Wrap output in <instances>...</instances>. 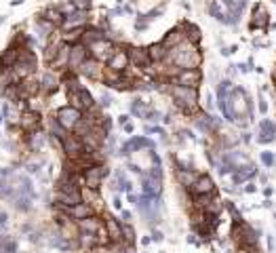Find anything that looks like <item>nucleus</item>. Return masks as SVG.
<instances>
[{
	"label": "nucleus",
	"instance_id": "1",
	"mask_svg": "<svg viewBox=\"0 0 276 253\" xmlns=\"http://www.w3.org/2000/svg\"><path fill=\"white\" fill-rule=\"evenodd\" d=\"M162 64L167 66H175L177 70H194V68H202L204 64V53L200 47H194L190 45L188 40H184L179 47L171 49L167 53V57H164Z\"/></svg>",
	"mask_w": 276,
	"mask_h": 253
},
{
	"label": "nucleus",
	"instance_id": "2",
	"mask_svg": "<svg viewBox=\"0 0 276 253\" xmlns=\"http://www.w3.org/2000/svg\"><path fill=\"white\" fill-rule=\"evenodd\" d=\"M82 177H85V186L82 188H93V190H101L104 181L112 177V167H108L106 163L101 165H91L82 171Z\"/></svg>",
	"mask_w": 276,
	"mask_h": 253
},
{
	"label": "nucleus",
	"instance_id": "3",
	"mask_svg": "<svg viewBox=\"0 0 276 253\" xmlns=\"http://www.w3.org/2000/svg\"><path fill=\"white\" fill-rule=\"evenodd\" d=\"M116 42H112L108 36L106 38H99V40H95V42H91V45L87 47L89 49V57H93V59H97V61H101L104 66L108 64V59L114 55V51H116Z\"/></svg>",
	"mask_w": 276,
	"mask_h": 253
},
{
	"label": "nucleus",
	"instance_id": "4",
	"mask_svg": "<svg viewBox=\"0 0 276 253\" xmlns=\"http://www.w3.org/2000/svg\"><path fill=\"white\" fill-rule=\"evenodd\" d=\"M53 116L57 118V122L63 126L67 133H72L76 129V124L80 122V118H82V112L76 110V108H72L70 104H65V106H59L57 110H55Z\"/></svg>",
	"mask_w": 276,
	"mask_h": 253
},
{
	"label": "nucleus",
	"instance_id": "5",
	"mask_svg": "<svg viewBox=\"0 0 276 253\" xmlns=\"http://www.w3.org/2000/svg\"><path fill=\"white\" fill-rule=\"evenodd\" d=\"M76 74L80 78H87L91 82H104V74H106V66L93 57H87L82 61V66L76 70Z\"/></svg>",
	"mask_w": 276,
	"mask_h": 253
},
{
	"label": "nucleus",
	"instance_id": "6",
	"mask_svg": "<svg viewBox=\"0 0 276 253\" xmlns=\"http://www.w3.org/2000/svg\"><path fill=\"white\" fill-rule=\"evenodd\" d=\"M65 95H67V104H70L72 108H76V110H80L82 114L89 112L91 108H95V97H93V93L87 87H80V89L70 91Z\"/></svg>",
	"mask_w": 276,
	"mask_h": 253
},
{
	"label": "nucleus",
	"instance_id": "7",
	"mask_svg": "<svg viewBox=\"0 0 276 253\" xmlns=\"http://www.w3.org/2000/svg\"><path fill=\"white\" fill-rule=\"evenodd\" d=\"M270 13L266 9V5L257 3L251 11V17H249V30L251 32H259V34H266L268 27H270Z\"/></svg>",
	"mask_w": 276,
	"mask_h": 253
},
{
	"label": "nucleus",
	"instance_id": "8",
	"mask_svg": "<svg viewBox=\"0 0 276 253\" xmlns=\"http://www.w3.org/2000/svg\"><path fill=\"white\" fill-rule=\"evenodd\" d=\"M204 80V72L202 68H194V70H179L177 76L173 78L175 84H182V87H190V89H200Z\"/></svg>",
	"mask_w": 276,
	"mask_h": 253
},
{
	"label": "nucleus",
	"instance_id": "9",
	"mask_svg": "<svg viewBox=\"0 0 276 253\" xmlns=\"http://www.w3.org/2000/svg\"><path fill=\"white\" fill-rule=\"evenodd\" d=\"M38 82H40V95L47 97V100L61 89V78L57 72H53V70H45V72L38 76Z\"/></svg>",
	"mask_w": 276,
	"mask_h": 253
},
{
	"label": "nucleus",
	"instance_id": "10",
	"mask_svg": "<svg viewBox=\"0 0 276 253\" xmlns=\"http://www.w3.org/2000/svg\"><path fill=\"white\" fill-rule=\"evenodd\" d=\"M85 142H82V137H78L76 133H67L63 137V159L67 161H76L80 159L82 154H85Z\"/></svg>",
	"mask_w": 276,
	"mask_h": 253
},
{
	"label": "nucleus",
	"instance_id": "11",
	"mask_svg": "<svg viewBox=\"0 0 276 253\" xmlns=\"http://www.w3.org/2000/svg\"><path fill=\"white\" fill-rule=\"evenodd\" d=\"M106 70L108 72H116V74H122L129 70V53H127V45H118L114 55L108 59L106 64Z\"/></svg>",
	"mask_w": 276,
	"mask_h": 253
},
{
	"label": "nucleus",
	"instance_id": "12",
	"mask_svg": "<svg viewBox=\"0 0 276 253\" xmlns=\"http://www.w3.org/2000/svg\"><path fill=\"white\" fill-rule=\"evenodd\" d=\"M91 25V13L89 11H76L72 15L63 17L59 32H70V30H78V27H89Z\"/></svg>",
	"mask_w": 276,
	"mask_h": 253
},
{
	"label": "nucleus",
	"instance_id": "13",
	"mask_svg": "<svg viewBox=\"0 0 276 253\" xmlns=\"http://www.w3.org/2000/svg\"><path fill=\"white\" fill-rule=\"evenodd\" d=\"M162 179L152 177L150 173H142L140 175V194L148 196V199H156V196H162Z\"/></svg>",
	"mask_w": 276,
	"mask_h": 253
},
{
	"label": "nucleus",
	"instance_id": "14",
	"mask_svg": "<svg viewBox=\"0 0 276 253\" xmlns=\"http://www.w3.org/2000/svg\"><path fill=\"white\" fill-rule=\"evenodd\" d=\"M217 186H215V179L209 173H198V177L194 179V184L188 188L190 196H200V194H215Z\"/></svg>",
	"mask_w": 276,
	"mask_h": 253
},
{
	"label": "nucleus",
	"instance_id": "15",
	"mask_svg": "<svg viewBox=\"0 0 276 253\" xmlns=\"http://www.w3.org/2000/svg\"><path fill=\"white\" fill-rule=\"evenodd\" d=\"M255 142L266 146L276 142V122L272 118H261L257 122V135H255Z\"/></svg>",
	"mask_w": 276,
	"mask_h": 253
},
{
	"label": "nucleus",
	"instance_id": "16",
	"mask_svg": "<svg viewBox=\"0 0 276 253\" xmlns=\"http://www.w3.org/2000/svg\"><path fill=\"white\" fill-rule=\"evenodd\" d=\"M80 199H82V203H87L89 207H93V209H95V213L104 215V199H101V190L80 188Z\"/></svg>",
	"mask_w": 276,
	"mask_h": 253
},
{
	"label": "nucleus",
	"instance_id": "17",
	"mask_svg": "<svg viewBox=\"0 0 276 253\" xmlns=\"http://www.w3.org/2000/svg\"><path fill=\"white\" fill-rule=\"evenodd\" d=\"M104 226H106V232H108L110 241H120L122 238V224H120V219L116 215L104 211Z\"/></svg>",
	"mask_w": 276,
	"mask_h": 253
},
{
	"label": "nucleus",
	"instance_id": "18",
	"mask_svg": "<svg viewBox=\"0 0 276 253\" xmlns=\"http://www.w3.org/2000/svg\"><path fill=\"white\" fill-rule=\"evenodd\" d=\"M87 57H89V49L82 45V42H78V45H72V47H70V61H67V70L76 72V70L82 66V61H85Z\"/></svg>",
	"mask_w": 276,
	"mask_h": 253
},
{
	"label": "nucleus",
	"instance_id": "19",
	"mask_svg": "<svg viewBox=\"0 0 276 253\" xmlns=\"http://www.w3.org/2000/svg\"><path fill=\"white\" fill-rule=\"evenodd\" d=\"M186 40V36H184V30L179 27V23L175 25V27H171V30H167V34H164L162 38H160V45L167 49V51H171V49H175V47H179L182 42Z\"/></svg>",
	"mask_w": 276,
	"mask_h": 253
},
{
	"label": "nucleus",
	"instance_id": "20",
	"mask_svg": "<svg viewBox=\"0 0 276 253\" xmlns=\"http://www.w3.org/2000/svg\"><path fill=\"white\" fill-rule=\"evenodd\" d=\"M198 169H173V175H175V184L177 188H190L194 184V179L198 177Z\"/></svg>",
	"mask_w": 276,
	"mask_h": 253
},
{
	"label": "nucleus",
	"instance_id": "21",
	"mask_svg": "<svg viewBox=\"0 0 276 253\" xmlns=\"http://www.w3.org/2000/svg\"><path fill=\"white\" fill-rule=\"evenodd\" d=\"M179 27L184 30V36H186V40L190 42V45H194V47L202 45V32H200V27L196 23L184 19V21H179Z\"/></svg>",
	"mask_w": 276,
	"mask_h": 253
},
{
	"label": "nucleus",
	"instance_id": "22",
	"mask_svg": "<svg viewBox=\"0 0 276 253\" xmlns=\"http://www.w3.org/2000/svg\"><path fill=\"white\" fill-rule=\"evenodd\" d=\"M59 78H61V89H63L65 93H70V91H76V89H80V87H85V84L80 82V76H78L76 72H72V70H65V72H61Z\"/></svg>",
	"mask_w": 276,
	"mask_h": 253
},
{
	"label": "nucleus",
	"instance_id": "23",
	"mask_svg": "<svg viewBox=\"0 0 276 253\" xmlns=\"http://www.w3.org/2000/svg\"><path fill=\"white\" fill-rule=\"evenodd\" d=\"M43 19H47V21H51V23H55V25H61V21H63V15H61V11L57 9V5H49V7H45L43 11L38 13Z\"/></svg>",
	"mask_w": 276,
	"mask_h": 253
},
{
	"label": "nucleus",
	"instance_id": "24",
	"mask_svg": "<svg viewBox=\"0 0 276 253\" xmlns=\"http://www.w3.org/2000/svg\"><path fill=\"white\" fill-rule=\"evenodd\" d=\"M167 53H169V51L160 45V40H158V42H154V45H150V47H148V55H150V61H152V66H158V64H162V61H164V57H167Z\"/></svg>",
	"mask_w": 276,
	"mask_h": 253
},
{
	"label": "nucleus",
	"instance_id": "25",
	"mask_svg": "<svg viewBox=\"0 0 276 253\" xmlns=\"http://www.w3.org/2000/svg\"><path fill=\"white\" fill-rule=\"evenodd\" d=\"M99 38H106V32H101L97 25H89V27H85V34H82V45L89 47L91 42L99 40Z\"/></svg>",
	"mask_w": 276,
	"mask_h": 253
},
{
	"label": "nucleus",
	"instance_id": "26",
	"mask_svg": "<svg viewBox=\"0 0 276 253\" xmlns=\"http://www.w3.org/2000/svg\"><path fill=\"white\" fill-rule=\"evenodd\" d=\"M200 108H202V112H206V114H213V110L217 108V104H215V97H213L211 91L200 93Z\"/></svg>",
	"mask_w": 276,
	"mask_h": 253
},
{
	"label": "nucleus",
	"instance_id": "27",
	"mask_svg": "<svg viewBox=\"0 0 276 253\" xmlns=\"http://www.w3.org/2000/svg\"><path fill=\"white\" fill-rule=\"evenodd\" d=\"M259 163L266 169H274L276 167V152H270V150L259 152Z\"/></svg>",
	"mask_w": 276,
	"mask_h": 253
},
{
	"label": "nucleus",
	"instance_id": "28",
	"mask_svg": "<svg viewBox=\"0 0 276 253\" xmlns=\"http://www.w3.org/2000/svg\"><path fill=\"white\" fill-rule=\"evenodd\" d=\"M95 106H97L99 110H104V112H106L108 108H112V106H114V97L110 95L108 91H104V93L97 97V100H95Z\"/></svg>",
	"mask_w": 276,
	"mask_h": 253
},
{
	"label": "nucleus",
	"instance_id": "29",
	"mask_svg": "<svg viewBox=\"0 0 276 253\" xmlns=\"http://www.w3.org/2000/svg\"><path fill=\"white\" fill-rule=\"evenodd\" d=\"M268 108H270V106H268V100H266V93L259 91V93H257V112H259L261 116H266V114H268Z\"/></svg>",
	"mask_w": 276,
	"mask_h": 253
},
{
	"label": "nucleus",
	"instance_id": "30",
	"mask_svg": "<svg viewBox=\"0 0 276 253\" xmlns=\"http://www.w3.org/2000/svg\"><path fill=\"white\" fill-rule=\"evenodd\" d=\"M57 9L61 11L63 17H67V15H72V13H76V7L72 5V0H63V3L57 5Z\"/></svg>",
	"mask_w": 276,
	"mask_h": 253
},
{
	"label": "nucleus",
	"instance_id": "31",
	"mask_svg": "<svg viewBox=\"0 0 276 253\" xmlns=\"http://www.w3.org/2000/svg\"><path fill=\"white\" fill-rule=\"evenodd\" d=\"M72 5L76 7V11H89L93 9V0H72Z\"/></svg>",
	"mask_w": 276,
	"mask_h": 253
},
{
	"label": "nucleus",
	"instance_id": "32",
	"mask_svg": "<svg viewBox=\"0 0 276 253\" xmlns=\"http://www.w3.org/2000/svg\"><path fill=\"white\" fill-rule=\"evenodd\" d=\"M118 219H120V224H133V213L129 209H120L118 211Z\"/></svg>",
	"mask_w": 276,
	"mask_h": 253
},
{
	"label": "nucleus",
	"instance_id": "33",
	"mask_svg": "<svg viewBox=\"0 0 276 253\" xmlns=\"http://www.w3.org/2000/svg\"><path fill=\"white\" fill-rule=\"evenodd\" d=\"M150 238H152V243H162L164 241V232L160 228H150Z\"/></svg>",
	"mask_w": 276,
	"mask_h": 253
},
{
	"label": "nucleus",
	"instance_id": "34",
	"mask_svg": "<svg viewBox=\"0 0 276 253\" xmlns=\"http://www.w3.org/2000/svg\"><path fill=\"white\" fill-rule=\"evenodd\" d=\"M186 243H188V245H194V247H202V243H200V238H198L196 232H188Z\"/></svg>",
	"mask_w": 276,
	"mask_h": 253
},
{
	"label": "nucleus",
	"instance_id": "35",
	"mask_svg": "<svg viewBox=\"0 0 276 253\" xmlns=\"http://www.w3.org/2000/svg\"><path fill=\"white\" fill-rule=\"evenodd\" d=\"M257 192V184L251 179V181H247V184L243 186V194H255Z\"/></svg>",
	"mask_w": 276,
	"mask_h": 253
},
{
	"label": "nucleus",
	"instance_id": "36",
	"mask_svg": "<svg viewBox=\"0 0 276 253\" xmlns=\"http://www.w3.org/2000/svg\"><path fill=\"white\" fill-rule=\"evenodd\" d=\"M112 207H114L116 211L125 209V207H122V196H120V194H114V199H112Z\"/></svg>",
	"mask_w": 276,
	"mask_h": 253
},
{
	"label": "nucleus",
	"instance_id": "37",
	"mask_svg": "<svg viewBox=\"0 0 276 253\" xmlns=\"http://www.w3.org/2000/svg\"><path fill=\"white\" fill-rule=\"evenodd\" d=\"M120 129H122V133H127V135H133V133H135V124H133V122L129 120L127 124H122Z\"/></svg>",
	"mask_w": 276,
	"mask_h": 253
},
{
	"label": "nucleus",
	"instance_id": "38",
	"mask_svg": "<svg viewBox=\"0 0 276 253\" xmlns=\"http://www.w3.org/2000/svg\"><path fill=\"white\" fill-rule=\"evenodd\" d=\"M7 228H9V215L0 213V230H7Z\"/></svg>",
	"mask_w": 276,
	"mask_h": 253
},
{
	"label": "nucleus",
	"instance_id": "39",
	"mask_svg": "<svg viewBox=\"0 0 276 253\" xmlns=\"http://www.w3.org/2000/svg\"><path fill=\"white\" fill-rule=\"evenodd\" d=\"M266 243H268V251H274V247H276V238H274V234H268V236H266Z\"/></svg>",
	"mask_w": 276,
	"mask_h": 253
},
{
	"label": "nucleus",
	"instance_id": "40",
	"mask_svg": "<svg viewBox=\"0 0 276 253\" xmlns=\"http://www.w3.org/2000/svg\"><path fill=\"white\" fill-rule=\"evenodd\" d=\"M131 120V114H120L118 118H116V122H118V126H122V124H127Z\"/></svg>",
	"mask_w": 276,
	"mask_h": 253
},
{
	"label": "nucleus",
	"instance_id": "41",
	"mask_svg": "<svg viewBox=\"0 0 276 253\" xmlns=\"http://www.w3.org/2000/svg\"><path fill=\"white\" fill-rule=\"evenodd\" d=\"M236 70H238L240 74H249V72H251V68L247 66V64H236Z\"/></svg>",
	"mask_w": 276,
	"mask_h": 253
},
{
	"label": "nucleus",
	"instance_id": "42",
	"mask_svg": "<svg viewBox=\"0 0 276 253\" xmlns=\"http://www.w3.org/2000/svg\"><path fill=\"white\" fill-rule=\"evenodd\" d=\"M140 245H142V247H150V245H152V238H150V234L140 238Z\"/></svg>",
	"mask_w": 276,
	"mask_h": 253
},
{
	"label": "nucleus",
	"instance_id": "43",
	"mask_svg": "<svg viewBox=\"0 0 276 253\" xmlns=\"http://www.w3.org/2000/svg\"><path fill=\"white\" fill-rule=\"evenodd\" d=\"M268 179H270V177H268V173H257V181H259V184H264V186H266V184H268Z\"/></svg>",
	"mask_w": 276,
	"mask_h": 253
},
{
	"label": "nucleus",
	"instance_id": "44",
	"mask_svg": "<svg viewBox=\"0 0 276 253\" xmlns=\"http://www.w3.org/2000/svg\"><path fill=\"white\" fill-rule=\"evenodd\" d=\"M272 194H274V188H272V186H266V188H264V196H266V199H270Z\"/></svg>",
	"mask_w": 276,
	"mask_h": 253
},
{
	"label": "nucleus",
	"instance_id": "45",
	"mask_svg": "<svg viewBox=\"0 0 276 253\" xmlns=\"http://www.w3.org/2000/svg\"><path fill=\"white\" fill-rule=\"evenodd\" d=\"M264 207H266V209H272V201H270V199H266V201H264Z\"/></svg>",
	"mask_w": 276,
	"mask_h": 253
},
{
	"label": "nucleus",
	"instance_id": "46",
	"mask_svg": "<svg viewBox=\"0 0 276 253\" xmlns=\"http://www.w3.org/2000/svg\"><path fill=\"white\" fill-rule=\"evenodd\" d=\"M5 21H7V17H5V15H0V25H3Z\"/></svg>",
	"mask_w": 276,
	"mask_h": 253
},
{
	"label": "nucleus",
	"instance_id": "47",
	"mask_svg": "<svg viewBox=\"0 0 276 253\" xmlns=\"http://www.w3.org/2000/svg\"><path fill=\"white\" fill-rule=\"evenodd\" d=\"M5 122V116H3V112H0V124H3Z\"/></svg>",
	"mask_w": 276,
	"mask_h": 253
},
{
	"label": "nucleus",
	"instance_id": "48",
	"mask_svg": "<svg viewBox=\"0 0 276 253\" xmlns=\"http://www.w3.org/2000/svg\"><path fill=\"white\" fill-rule=\"evenodd\" d=\"M272 80L276 82V70H274V72H272Z\"/></svg>",
	"mask_w": 276,
	"mask_h": 253
},
{
	"label": "nucleus",
	"instance_id": "49",
	"mask_svg": "<svg viewBox=\"0 0 276 253\" xmlns=\"http://www.w3.org/2000/svg\"><path fill=\"white\" fill-rule=\"evenodd\" d=\"M21 253H34V251H21Z\"/></svg>",
	"mask_w": 276,
	"mask_h": 253
},
{
	"label": "nucleus",
	"instance_id": "50",
	"mask_svg": "<svg viewBox=\"0 0 276 253\" xmlns=\"http://www.w3.org/2000/svg\"><path fill=\"white\" fill-rule=\"evenodd\" d=\"M142 253H150V251H142Z\"/></svg>",
	"mask_w": 276,
	"mask_h": 253
},
{
	"label": "nucleus",
	"instance_id": "51",
	"mask_svg": "<svg viewBox=\"0 0 276 253\" xmlns=\"http://www.w3.org/2000/svg\"><path fill=\"white\" fill-rule=\"evenodd\" d=\"M272 3H274V5H276V0H272Z\"/></svg>",
	"mask_w": 276,
	"mask_h": 253
},
{
	"label": "nucleus",
	"instance_id": "52",
	"mask_svg": "<svg viewBox=\"0 0 276 253\" xmlns=\"http://www.w3.org/2000/svg\"><path fill=\"white\" fill-rule=\"evenodd\" d=\"M158 253H164V251H158Z\"/></svg>",
	"mask_w": 276,
	"mask_h": 253
},
{
	"label": "nucleus",
	"instance_id": "53",
	"mask_svg": "<svg viewBox=\"0 0 276 253\" xmlns=\"http://www.w3.org/2000/svg\"><path fill=\"white\" fill-rule=\"evenodd\" d=\"M0 213H3V211H0Z\"/></svg>",
	"mask_w": 276,
	"mask_h": 253
}]
</instances>
